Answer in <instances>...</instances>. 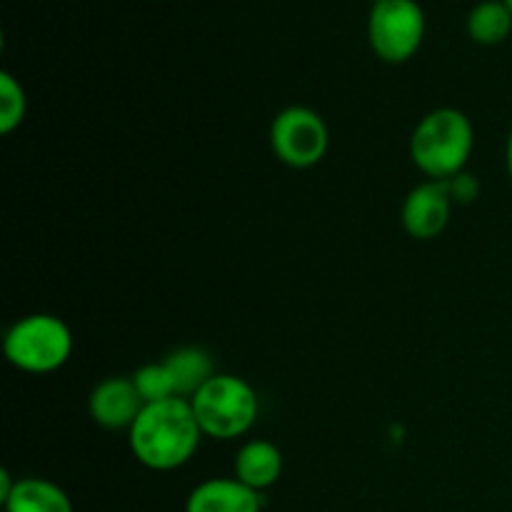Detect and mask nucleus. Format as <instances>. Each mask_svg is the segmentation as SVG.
<instances>
[{"label": "nucleus", "instance_id": "dca6fc26", "mask_svg": "<svg viewBox=\"0 0 512 512\" xmlns=\"http://www.w3.org/2000/svg\"><path fill=\"white\" fill-rule=\"evenodd\" d=\"M448 188H450V195H453V200H460V203H473L480 193L478 180L468 173H460L455 175V178H450Z\"/></svg>", "mask_w": 512, "mask_h": 512}, {"label": "nucleus", "instance_id": "f03ea898", "mask_svg": "<svg viewBox=\"0 0 512 512\" xmlns=\"http://www.w3.org/2000/svg\"><path fill=\"white\" fill-rule=\"evenodd\" d=\"M473 145L475 130L468 115L455 108H438L415 125L410 158L428 178L450 180L465 173Z\"/></svg>", "mask_w": 512, "mask_h": 512}, {"label": "nucleus", "instance_id": "4468645a", "mask_svg": "<svg viewBox=\"0 0 512 512\" xmlns=\"http://www.w3.org/2000/svg\"><path fill=\"white\" fill-rule=\"evenodd\" d=\"M25 110H28V98L20 85L8 70L0 73V133L10 135L20 123L25 120Z\"/></svg>", "mask_w": 512, "mask_h": 512}, {"label": "nucleus", "instance_id": "f3484780", "mask_svg": "<svg viewBox=\"0 0 512 512\" xmlns=\"http://www.w3.org/2000/svg\"><path fill=\"white\" fill-rule=\"evenodd\" d=\"M15 483H18V480L13 478V475L8 473V470H0V503H5V498H8L10 493H13V488H15Z\"/></svg>", "mask_w": 512, "mask_h": 512}, {"label": "nucleus", "instance_id": "aec40b11", "mask_svg": "<svg viewBox=\"0 0 512 512\" xmlns=\"http://www.w3.org/2000/svg\"><path fill=\"white\" fill-rule=\"evenodd\" d=\"M375 3H378V0H375Z\"/></svg>", "mask_w": 512, "mask_h": 512}, {"label": "nucleus", "instance_id": "f8f14e48", "mask_svg": "<svg viewBox=\"0 0 512 512\" xmlns=\"http://www.w3.org/2000/svg\"><path fill=\"white\" fill-rule=\"evenodd\" d=\"M180 398H193L215 375L213 358L200 348H180L163 360Z\"/></svg>", "mask_w": 512, "mask_h": 512}, {"label": "nucleus", "instance_id": "6e6552de", "mask_svg": "<svg viewBox=\"0 0 512 512\" xmlns=\"http://www.w3.org/2000/svg\"><path fill=\"white\" fill-rule=\"evenodd\" d=\"M143 405L133 378H105L88 400L90 418L105 430H130Z\"/></svg>", "mask_w": 512, "mask_h": 512}, {"label": "nucleus", "instance_id": "423d86ee", "mask_svg": "<svg viewBox=\"0 0 512 512\" xmlns=\"http://www.w3.org/2000/svg\"><path fill=\"white\" fill-rule=\"evenodd\" d=\"M330 133L325 120L315 110L293 105L280 110L270 125V148L280 163L290 168H313L325 158Z\"/></svg>", "mask_w": 512, "mask_h": 512}, {"label": "nucleus", "instance_id": "ddd939ff", "mask_svg": "<svg viewBox=\"0 0 512 512\" xmlns=\"http://www.w3.org/2000/svg\"><path fill=\"white\" fill-rule=\"evenodd\" d=\"M512 30V13L503 0H483L468 15V33L480 45L503 43Z\"/></svg>", "mask_w": 512, "mask_h": 512}, {"label": "nucleus", "instance_id": "39448f33", "mask_svg": "<svg viewBox=\"0 0 512 512\" xmlns=\"http://www.w3.org/2000/svg\"><path fill=\"white\" fill-rule=\"evenodd\" d=\"M370 48L385 63H405L425 38V13L415 0H378L368 20Z\"/></svg>", "mask_w": 512, "mask_h": 512}, {"label": "nucleus", "instance_id": "9b49d317", "mask_svg": "<svg viewBox=\"0 0 512 512\" xmlns=\"http://www.w3.org/2000/svg\"><path fill=\"white\" fill-rule=\"evenodd\" d=\"M0 505L3 512H73L68 493L45 478H20Z\"/></svg>", "mask_w": 512, "mask_h": 512}, {"label": "nucleus", "instance_id": "1a4fd4ad", "mask_svg": "<svg viewBox=\"0 0 512 512\" xmlns=\"http://www.w3.org/2000/svg\"><path fill=\"white\" fill-rule=\"evenodd\" d=\"M185 512H263V498L238 478H210L190 490Z\"/></svg>", "mask_w": 512, "mask_h": 512}, {"label": "nucleus", "instance_id": "0eeeda50", "mask_svg": "<svg viewBox=\"0 0 512 512\" xmlns=\"http://www.w3.org/2000/svg\"><path fill=\"white\" fill-rule=\"evenodd\" d=\"M450 213H453V195L448 180H428L410 190L400 210V220L410 238L433 240L448 228Z\"/></svg>", "mask_w": 512, "mask_h": 512}, {"label": "nucleus", "instance_id": "2eb2a0df", "mask_svg": "<svg viewBox=\"0 0 512 512\" xmlns=\"http://www.w3.org/2000/svg\"><path fill=\"white\" fill-rule=\"evenodd\" d=\"M133 383L138 388L143 403H160L168 398H180L175 390L173 375L165 368V363H148L133 375Z\"/></svg>", "mask_w": 512, "mask_h": 512}, {"label": "nucleus", "instance_id": "20e7f679", "mask_svg": "<svg viewBox=\"0 0 512 512\" xmlns=\"http://www.w3.org/2000/svg\"><path fill=\"white\" fill-rule=\"evenodd\" d=\"M3 353L23 373L48 375L63 368L73 355V333L58 315H25L5 333Z\"/></svg>", "mask_w": 512, "mask_h": 512}, {"label": "nucleus", "instance_id": "f257e3e1", "mask_svg": "<svg viewBox=\"0 0 512 512\" xmlns=\"http://www.w3.org/2000/svg\"><path fill=\"white\" fill-rule=\"evenodd\" d=\"M203 440L188 398L145 403L128 430L133 458L155 473H173L195 458Z\"/></svg>", "mask_w": 512, "mask_h": 512}, {"label": "nucleus", "instance_id": "7ed1b4c3", "mask_svg": "<svg viewBox=\"0 0 512 512\" xmlns=\"http://www.w3.org/2000/svg\"><path fill=\"white\" fill-rule=\"evenodd\" d=\"M190 400L205 438L235 440L248 433L260 413V400L248 380L215 373Z\"/></svg>", "mask_w": 512, "mask_h": 512}, {"label": "nucleus", "instance_id": "a211bd4d", "mask_svg": "<svg viewBox=\"0 0 512 512\" xmlns=\"http://www.w3.org/2000/svg\"><path fill=\"white\" fill-rule=\"evenodd\" d=\"M508 173H510V178H512V133H510V138H508Z\"/></svg>", "mask_w": 512, "mask_h": 512}, {"label": "nucleus", "instance_id": "9d476101", "mask_svg": "<svg viewBox=\"0 0 512 512\" xmlns=\"http://www.w3.org/2000/svg\"><path fill=\"white\" fill-rule=\"evenodd\" d=\"M283 475V453L270 440H250L235 455L233 478L255 493L273 488Z\"/></svg>", "mask_w": 512, "mask_h": 512}, {"label": "nucleus", "instance_id": "6ab92c4d", "mask_svg": "<svg viewBox=\"0 0 512 512\" xmlns=\"http://www.w3.org/2000/svg\"><path fill=\"white\" fill-rule=\"evenodd\" d=\"M503 3L508 5V8H510V13H512V0H503Z\"/></svg>", "mask_w": 512, "mask_h": 512}]
</instances>
